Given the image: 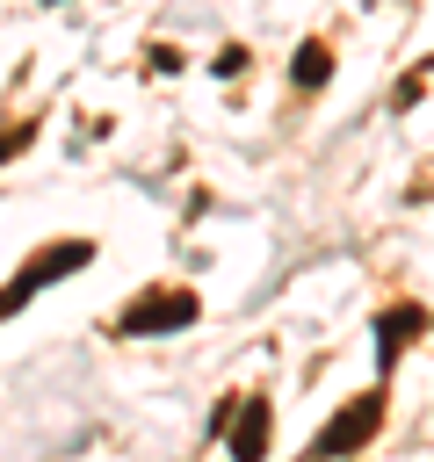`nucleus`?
Instances as JSON below:
<instances>
[{
    "mask_svg": "<svg viewBox=\"0 0 434 462\" xmlns=\"http://www.w3.org/2000/svg\"><path fill=\"white\" fill-rule=\"evenodd\" d=\"M87 260H94V245H87V238H72V245H43V253L14 274V289H0V318H14V310H22L51 274H72V267H87Z\"/></svg>",
    "mask_w": 434,
    "mask_h": 462,
    "instance_id": "1",
    "label": "nucleus"
},
{
    "mask_svg": "<svg viewBox=\"0 0 434 462\" xmlns=\"http://www.w3.org/2000/svg\"><path fill=\"white\" fill-rule=\"evenodd\" d=\"M195 318V296L188 289H152L145 303H130L123 318H116V332L123 339H145V332H174V325H188Z\"/></svg>",
    "mask_w": 434,
    "mask_h": 462,
    "instance_id": "2",
    "label": "nucleus"
},
{
    "mask_svg": "<svg viewBox=\"0 0 434 462\" xmlns=\"http://www.w3.org/2000/svg\"><path fill=\"white\" fill-rule=\"evenodd\" d=\"M376 426H383V397L369 390V397H362L354 411H340V419H333V426H326V433L311 440V455H340V448H362V440H369Z\"/></svg>",
    "mask_w": 434,
    "mask_h": 462,
    "instance_id": "3",
    "label": "nucleus"
},
{
    "mask_svg": "<svg viewBox=\"0 0 434 462\" xmlns=\"http://www.w3.org/2000/svg\"><path fill=\"white\" fill-rule=\"evenodd\" d=\"M420 325H427V318H420L412 303H405V310H383V325H376V332H383V339H376V354H383V361H398V346H405Z\"/></svg>",
    "mask_w": 434,
    "mask_h": 462,
    "instance_id": "4",
    "label": "nucleus"
},
{
    "mask_svg": "<svg viewBox=\"0 0 434 462\" xmlns=\"http://www.w3.org/2000/svg\"><path fill=\"white\" fill-rule=\"evenodd\" d=\"M268 448V404L253 397L246 411H239V426H231V455H260Z\"/></svg>",
    "mask_w": 434,
    "mask_h": 462,
    "instance_id": "5",
    "label": "nucleus"
},
{
    "mask_svg": "<svg viewBox=\"0 0 434 462\" xmlns=\"http://www.w3.org/2000/svg\"><path fill=\"white\" fill-rule=\"evenodd\" d=\"M326 72H333L326 43H304V51H297V87H326Z\"/></svg>",
    "mask_w": 434,
    "mask_h": 462,
    "instance_id": "6",
    "label": "nucleus"
}]
</instances>
